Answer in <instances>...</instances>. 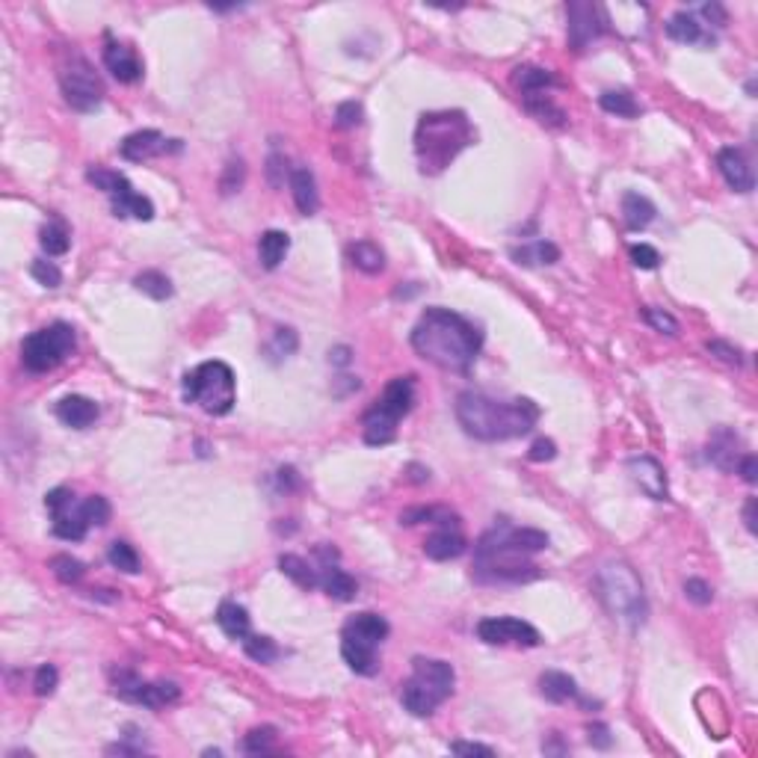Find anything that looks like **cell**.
<instances>
[{
    "label": "cell",
    "mask_w": 758,
    "mask_h": 758,
    "mask_svg": "<svg viewBox=\"0 0 758 758\" xmlns=\"http://www.w3.org/2000/svg\"><path fill=\"white\" fill-rule=\"evenodd\" d=\"M107 560H110L113 569L125 572V575H137L139 572V554L134 551V545H128L122 540H116L113 545H110Z\"/></svg>",
    "instance_id": "41"
},
{
    "label": "cell",
    "mask_w": 758,
    "mask_h": 758,
    "mask_svg": "<svg viewBox=\"0 0 758 758\" xmlns=\"http://www.w3.org/2000/svg\"><path fill=\"white\" fill-rule=\"evenodd\" d=\"M709 459H711L720 471L732 474V471L737 468V462H741V439H737L729 427L714 430V433H711V441H709Z\"/></svg>",
    "instance_id": "21"
},
{
    "label": "cell",
    "mask_w": 758,
    "mask_h": 758,
    "mask_svg": "<svg viewBox=\"0 0 758 758\" xmlns=\"http://www.w3.org/2000/svg\"><path fill=\"white\" fill-rule=\"evenodd\" d=\"M244 175H246L244 160H231V164L226 166V175H222V181H219V193L222 196L235 193V190L244 184Z\"/></svg>",
    "instance_id": "52"
},
{
    "label": "cell",
    "mask_w": 758,
    "mask_h": 758,
    "mask_svg": "<svg viewBox=\"0 0 758 758\" xmlns=\"http://www.w3.org/2000/svg\"><path fill=\"white\" fill-rule=\"evenodd\" d=\"M700 13L709 18L714 27H726V22H729V15H726V9H723L720 4H705Z\"/></svg>",
    "instance_id": "59"
},
{
    "label": "cell",
    "mask_w": 758,
    "mask_h": 758,
    "mask_svg": "<svg viewBox=\"0 0 758 758\" xmlns=\"http://www.w3.org/2000/svg\"><path fill=\"white\" fill-rule=\"evenodd\" d=\"M522 101H524V110H528V113L537 119V122H542V125H551V128H563L566 125V110L563 107H557L554 104V101L545 95V93H533V95H522Z\"/></svg>",
    "instance_id": "32"
},
{
    "label": "cell",
    "mask_w": 758,
    "mask_h": 758,
    "mask_svg": "<svg viewBox=\"0 0 758 758\" xmlns=\"http://www.w3.org/2000/svg\"><path fill=\"white\" fill-rule=\"evenodd\" d=\"M217 625L222 629V634L231 637V640H240L244 643L246 637L252 634V620L244 604L237 602H222L217 608Z\"/></svg>",
    "instance_id": "27"
},
{
    "label": "cell",
    "mask_w": 758,
    "mask_h": 758,
    "mask_svg": "<svg viewBox=\"0 0 758 758\" xmlns=\"http://www.w3.org/2000/svg\"><path fill=\"white\" fill-rule=\"evenodd\" d=\"M643 317L652 329L664 332V335H679V320L664 308H643Z\"/></svg>",
    "instance_id": "46"
},
{
    "label": "cell",
    "mask_w": 758,
    "mask_h": 758,
    "mask_svg": "<svg viewBox=\"0 0 758 758\" xmlns=\"http://www.w3.org/2000/svg\"><path fill=\"white\" fill-rule=\"evenodd\" d=\"M75 329L68 323H50V326L27 335L22 343V361L30 373H48L75 352Z\"/></svg>",
    "instance_id": "10"
},
{
    "label": "cell",
    "mask_w": 758,
    "mask_h": 758,
    "mask_svg": "<svg viewBox=\"0 0 758 758\" xmlns=\"http://www.w3.org/2000/svg\"><path fill=\"white\" fill-rule=\"evenodd\" d=\"M169 151H181V139H166L155 128L137 130V134L125 137L122 146H119V155H122L125 160H130V164H143V160H151L157 155H169Z\"/></svg>",
    "instance_id": "16"
},
{
    "label": "cell",
    "mask_w": 758,
    "mask_h": 758,
    "mask_svg": "<svg viewBox=\"0 0 758 758\" xmlns=\"http://www.w3.org/2000/svg\"><path fill=\"white\" fill-rule=\"evenodd\" d=\"M510 255L519 261L524 267H533V264H557L560 261V249L551 244V240H533L528 246H515Z\"/></svg>",
    "instance_id": "35"
},
{
    "label": "cell",
    "mask_w": 758,
    "mask_h": 758,
    "mask_svg": "<svg viewBox=\"0 0 758 758\" xmlns=\"http://www.w3.org/2000/svg\"><path fill=\"white\" fill-rule=\"evenodd\" d=\"M755 507H758L755 498L746 501V507H744V522H746V531H750V533L758 531V524H755Z\"/></svg>",
    "instance_id": "61"
},
{
    "label": "cell",
    "mask_w": 758,
    "mask_h": 758,
    "mask_svg": "<svg viewBox=\"0 0 758 758\" xmlns=\"http://www.w3.org/2000/svg\"><path fill=\"white\" fill-rule=\"evenodd\" d=\"M59 89H63L66 104L77 113H93L104 101V84H101L93 63L84 57H72L59 72Z\"/></svg>",
    "instance_id": "12"
},
{
    "label": "cell",
    "mask_w": 758,
    "mask_h": 758,
    "mask_svg": "<svg viewBox=\"0 0 758 758\" xmlns=\"http://www.w3.org/2000/svg\"><path fill=\"white\" fill-rule=\"evenodd\" d=\"M629 474H631V480L637 483V486L649 495L652 501H666V498H670L664 465L655 457H646V453H643V457H631L629 459Z\"/></svg>",
    "instance_id": "19"
},
{
    "label": "cell",
    "mask_w": 758,
    "mask_h": 758,
    "mask_svg": "<svg viewBox=\"0 0 758 758\" xmlns=\"http://www.w3.org/2000/svg\"><path fill=\"white\" fill-rule=\"evenodd\" d=\"M629 255L634 261V267H640V270H655L661 264V255H658V249L649 246V244H634L629 249Z\"/></svg>",
    "instance_id": "50"
},
{
    "label": "cell",
    "mask_w": 758,
    "mask_h": 758,
    "mask_svg": "<svg viewBox=\"0 0 758 758\" xmlns=\"http://www.w3.org/2000/svg\"><path fill=\"white\" fill-rule=\"evenodd\" d=\"M288 249H290V237L285 235V231H279V228L264 231V235H261V240H258L261 267H264V270H276L281 261H285Z\"/></svg>",
    "instance_id": "31"
},
{
    "label": "cell",
    "mask_w": 758,
    "mask_h": 758,
    "mask_svg": "<svg viewBox=\"0 0 758 758\" xmlns=\"http://www.w3.org/2000/svg\"><path fill=\"white\" fill-rule=\"evenodd\" d=\"M595 590H599L602 604L608 608L613 620H620L629 629H640L649 616V602H646L643 581L625 560H608L595 572Z\"/></svg>",
    "instance_id": "5"
},
{
    "label": "cell",
    "mask_w": 758,
    "mask_h": 758,
    "mask_svg": "<svg viewBox=\"0 0 758 758\" xmlns=\"http://www.w3.org/2000/svg\"><path fill=\"white\" fill-rule=\"evenodd\" d=\"M134 288L139 290V294H146L151 299H169L172 294H175V288H172V281L169 276H164L160 270H146V272H139V276L134 279Z\"/></svg>",
    "instance_id": "39"
},
{
    "label": "cell",
    "mask_w": 758,
    "mask_h": 758,
    "mask_svg": "<svg viewBox=\"0 0 758 758\" xmlns=\"http://www.w3.org/2000/svg\"><path fill=\"white\" fill-rule=\"evenodd\" d=\"M50 569H54L57 581H63V584H77L80 578H84L86 566L80 563V560H75L72 554H57V557L50 560Z\"/></svg>",
    "instance_id": "43"
},
{
    "label": "cell",
    "mask_w": 758,
    "mask_h": 758,
    "mask_svg": "<svg viewBox=\"0 0 758 758\" xmlns=\"http://www.w3.org/2000/svg\"><path fill=\"white\" fill-rule=\"evenodd\" d=\"M276 750V729L272 726H258L244 737V753L249 755H267Z\"/></svg>",
    "instance_id": "42"
},
{
    "label": "cell",
    "mask_w": 758,
    "mask_h": 758,
    "mask_svg": "<svg viewBox=\"0 0 758 758\" xmlns=\"http://www.w3.org/2000/svg\"><path fill=\"white\" fill-rule=\"evenodd\" d=\"M412 347L421 359L433 361L441 370L465 373L480 356L483 332L457 311L433 306L412 329Z\"/></svg>",
    "instance_id": "1"
},
{
    "label": "cell",
    "mask_w": 758,
    "mask_h": 758,
    "mask_svg": "<svg viewBox=\"0 0 758 758\" xmlns=\"http://www.w3.org/2000/svg\"><path fill=\"white\" fill-rule=\"evenodd\" d=\"M528 557L531 554L510 542V524L501 522L474 545V578L480 584H528L540 578V569Z\"/></svg>",
    "instance_id": "4"
},
{
    "label": "cell",
    "mask_w": 758,
    "mask_h": 758,
    "mask_svg": "<svg viewBox=\"0 0 758 758\" xmlns=\"http://www.w3.org/2000/svg\"><path fill=\"white\" fill-rule=\"evenodd\" d=\"M184 400L208 415H228L237 403V379L226 361H201L184 373Z\"/></svg>",
    "instance_id": "7"
},
{
    "label": "cell",
    "mask_w": 758,
    "mask_h": 758,
    "mask_svg": "<svg viewBox=\"0 0 758 758\" xmlns=\"http://www.w3.org/2000/svg\"><path fill=\"white\" fill-rule=\"evenodd\" d=\"M45 507L50 513V522H54V533L66 542H80L86 540V533L93 524L86 522L84 513V501L75 498L72 489L57 486L45 495Z\"/></svg>",
    "instance_id": "13"
},
{
    "label": "cell",
    "mask_w": 758,
    "mask_h": 758,
    "mask_svg": "<svg viewBox=\"0 0 758 758\" xmlns=\"http://www.w3.org/2000/svg\"><path fill=\"white\" fill-rule=\"evenodd\" d=\"M421 522L439 524V528H457L459 519H457V513H450L448 507H415L400 515V524H421Z\"/></svg>",
    "instance_id": "38"
},
{
    "label": "cell",
    "mask_w": 758,
    "mask_h": 758,
    "mask_svg": "<svg viewBox=\"0 0 758 758\" xmlns=\"http://www.w3.org/2000/svg\"><path fill=\"white\" fill-rule=\"evenodd\" d=\"M267 175H270V181H272V187H281V184H285V178L290 181V169H288V164H285V157H281V155H272V157L267 160Z\"/></svg>",
    "instance_id": "55"
},
{
    "label": "cell",
    "mask_w": 758,
    "mask_h": 758,
    "mask_svg": "<svg viewBox=\"0 0 758 758\" xmlns=\"http://www.w3.org/2000/svg\"><path fill=\"white\" fill-rule=\"evenodd\" d=\"M450 753H457V755H495L492 746L468 744V741H457V744H450Z\"/></svg>",
    "instance_id": "58"
},
{
    "label": "cell",
    "mask_w": 758,
    "mask_h": 758,
    "mask_svg": "<svg viewBox=\"0 0 758 758\" xmlns=\"http://www.w3.org/2000/svg\"><path fill=\"white\" fill-rule=\"evenodd\" d=\"M590 744L599 746V750H608V746L613 744L608 726H604V723H593V726H590Z\"/></svg>",
    "instance_id": "57"
},
{
    "label": "cell",
    "mask_w": 758,
    "mask_h": 758,
    "mask_svg": "<svg viewBox=\"0 0 758 758\" xmlns=\"http://www.w3.org/2000/svg\"><path fill=\"white\" fill-rule=\"evenodd\" d=\"M477 637L489 646H524V649H533V646L542 643L540 631L531 622L515 620V616H489V620H480Z\"/></svg>",
    "instance_id": "14"
},
{
    "label": "cell",
    "mask_w": 758,
    "mask_h": 758,
    "mask_svg": "<svg viewBox=\"0 0 758 758\" xmlns=\"http://www.w3.org/2000/svg\"><path fill=\"white\" fill-rule=\"evenodd\" d=\"M453 684H457V673L448 661L415 658L412 675L403 682L400 702L412 717H430L453 693Z\"/></svg>",
    "instance_id": "6"
},
{
    "label": "cell",
    "mask_w": 758,
    "mask_h": 758,
    "mask_svg": "<svg viewBox=\"0 0 758 758\" xmlns=\"http://www.w3.org/2000/svg\"><path fill=\"white\" fill-rule=\"evenodd\" d=\"M361 104H356V101H343V104L335 107V125L343 128V130H350V128H359L361 125Z\"/></svg>",
    "instance_id": "49"
},
{
    "label": "cell",
    "mask_w": 758,
    "mask_h": 758,
    "mask_svg": "<svg viewBox=\"0 0 758 758\" xmlns=\"http://www.w3.org/2000/svg\"><path fill=\"white\" fill-rule=\"evenodd\" d=\"M84 513H86V522L93 524V528H104L110 522V504L107 498H101V495H89L84 501Z\"/></svg>",
    "instance_id": "45"
},
{
    "label": "cell",
    "mask_w": 758,
    "mask_h": 758,
    "mask_svg": "<svg viewBox=\"0 0 758 758\" xmlns=\"http://www.w3.org/2000/svg\"><path fill=\"white\" fill-rule=\"evenodd\" d=\"M388 622L386 616L379 613H356L343 622L341 629V655L352 673L359 675H377L379 670V658L377 649L382 646V640L388 637Z\"/></svg>",
    "instance_id": "9"
},
{
    "label": "cell",
    "mask_w": 758,
    "mask_h": 758,
    "mask_svg": "<svg viewBox=\"0 0 758 758\" xmlns=\"http://www.w3.org/2000/svg\"><path fill=\"white\" fill-rule=\"evenodd\" d=\"M465 548H468V542H465V537L457 528H439L436 533H430L427 542H424V554L439 563L462 557Z\"/></svg>",
    "instance_id": "22"
},
{
    "label": "cell",
    "mask_w": 758,
    "mask_h": 758,
    "mask_svg": "<svg viewBox=\"0 0 758 758\" xmlns=\"http://www.w3.org/2000/svg\"><path fill=\"white\" fill-rule=\"evenodd\" d=\"M566 15H569V45L575 50H584L593 39H599L608 30L604 9L595 4H569Z\"/></svg>",
    "instance_id": "15"
},
{
    "label": "cell",
    "mask_w": 758,
    "mask_h": 758,
    "mask_svg": "<svg viewBox=\"0 0 758 758\" xmlns=\"http://www.w3.org/2000/svg\"><path fill=\"white\" fill-rule=\"evenodd\" d=\"M104 66L119 84H137V80L143 77V59L137 57L134 45L119 42V39H113L110 33L104 39Z\"/></svg>",
    "instance_id": "17"
},
{
    "label": "cell",
    "mask_w": 758,
    "mask_h": 758,
    "mask_svg": "<svg viewBox=\"0 0 758 758\" xmlns=\"http://www.w3.org/2000/svg\"><path fill=\"white\" fill-rule=\"evenodd\" d=\"M178 696H181V687L172 682H143L137 687V693L130 696V702L143 705V709H151V711H160V709H166V705L178 702Z\"/></svg>",
    "instance_id": "26"
},
{
    "label": "cell",
    "mask_w": 758,
    "mask_h": 758,
    "mask_svg": "<svg viewBox=\"0 0 758 758\" xmlns=\"http://www.w3.org/2000/svg\"><path fill=\"white\" fill-rule=\"evenodd\" d=\"M655 217H658V208L652 205V199L634 193V190L622 196V219L631 231H643L646 226H652Z\"/></svg>",
    "instance_id": "28"
},
{
    "label": "cell",
    "mask_w": 758,
    "mask_h": 758,
    "mask_svg": "<svg viewBox=\"0 0 758 758\" xmlns=\"http://www.w3.org/2000/svg\"><path fill=\"white\" fill-rule=\"evenodd\" d=\"M542 753H545V755H563V753H569V746H566V744L560 741V735H557V732H551L548 744L542 741Z\"/></svg>",
    "instance_id": "60"
},
{
    "label": "cell",
    "mask_w": 758,
    "mask_h": 758,
    "mask_svg": "<svg viewBox=\"0 0 758 758\" xmlns=\"http://www.w3.org/2000/svg\"><path fill=\"white\" fill-rule=\"evenodd\" d=\"M471 122L459 110H439V113H424L415 130V155L421 172L436 175L444 166H450L457 155L471 146Z\"/></svg>",
    "instance_id": "3"
},
{
    "label": "cell",
    "mask_w": 758,
    "mask_h": 758,
    "mask_svg": "<svg viewBox=\"0 0 758 758\" xmlns=\"http://www.w3.org/2000/svg\"><path fill=\"white\" fill-rule=\"evenodd\" d=\"M86 181L89 184H95L98 190H104V193L110 196V208H113L116 217H134V219H143V222L155 219V205H151V199L137 193L122 172L95 166V169L86 172Z\"/></svg>",
    "instance_id": "11"
},
{
    "label": "cell",
    "mask_w": 758,
    "mask_h": 758,
    "mask_svg": "<svg viewBox=\"0 0 758 758\" xmlns=\"http://www.w3.org/2000/svg\"><path fill=\"white\" fill-rule=\"evenodd\" d=\"M666 36L675 39L682 45H714V39L705 33V27L700 24V18L687 9H679L670 22H666Z\"/></svg>",
    "instance_id": "23"
},
{
    "label": "cell",
    "mask_w": 758,
    "mask_h": 758,
    "mask_svg": "<svg viewBox=\"0 0 758 758\" xmlns=\"http://www.w3.org/2000/svg\"><path fill=\"white\" fill-rule=\"evenodd\" d=\"M244 652L255 664H272V661L279 658L276 640H272V637H264V634H249L246 640H244Z\"/></svg>",
    "instance_id": "40"
},
{
    "label": "cell",
    "mask_w": 758,
    "mask_h": 758,
    "mask_svg": "<svg viewBox=\"0 0 758 758\" xmlns=\"http://www.w3.org/2000/svg\"><path fill=\"white\" fill-rule=\"evenodd\" d=\"M735 471L753 486V483L758 480V459H755V453H746V457H741V462H737Z\"/></svg>",
    "instance_id": "56"
},
{
    "label": "cell",
    "mask_w": 758,
    "mask_h": 758,
    "mask_svg": "<svg viewBox=\"0 0 758 758\" xmlns=\"http://www.w3.org/2000/svg\"><path fill=\"white\" fill-rule=\"evenodd\" d=\"M457 421L477 441H510L537 427L540 406L531 397L495 400L489 394L465 391L457 400Z\"/></svg>",
    "instance_id": "2"
},
{
    "label": "cell",
    "mask_w": 758,
    "mask_h": 758,
    "mask_svg": "<svg viewBox=\"0 0 758 758\" xmlns=\"http://www.w3.org/2000/svg\"><path fill=\"white\" fill-rule=\"evenodd\" d=\"M57 684H59V673H57V666L54 664H42L36 670V679H33V687H36V696H50L57 691Z\"/></svg>",
    "instance_id": "48"
},
{
    "label": "cell",
    "mask_w": 758,
    "mask_h": 758,
    "mask_svg": "<svg viewBox=\"0 0 758 758\" xmlns=\"http://www.w3.org/2000/svg\"><path fill=\"white\" fill-rule=\"evenodd\" d=\"M709 352L711 356H717L720 361H726V365H744V352L732 347V343H726V341H709Z\"/></svg>",
    "instance_id": "53"
},
{
    "label": "cell",
    "mask_w": 758,
    "mask_h": 758,
    "mask_svg": "<svg viewBox=\"0 0 758 758\" xmlns=\"http://www.w3.org/2000/svg\"><path fill=\"white\" fill-rule=\"evenodd\" d=\"M412 406H415V377H394L361 421L370 448H382L397 439V424L409 415Z\"/></svg>",
    "instance_id": "8"
},
{
    "label": "cell",
    "mask_w": 758,
    "mask_h": 758,
    "mask_svg": "<svg viewBox=\"0 0 758 758\" xmlns=\"http://www.w3.org/2000/svg\"><path fill=\"white\" fill-rule=\"evenodd\" d=\"M599 104H602L604 113H613V116H622V119L640 116V104H637V98L629 93V89H608V93H602Z\"/></svg>",
    "instance_id": "36"
},
{
    "label": "cell",
    "mask_w": 758,
    "mask_h": 758,
    "mask_svg": "<svg viewBox=\"0 0 758 758\" xmlns=\"http://www.w3.org/2000/svg\"><path fill=\"white\" fill-rule=\"evenodd\" d=\"M290 193H294V201L299 208V214H317L320 208V196H317V181H315V172L306 169V166H294L290 169Z\"/></svg>",
    "instance_id": "24"
},
{
    "label": "cell",
    "mask_w": 758,
    "mask_h": 758,
    "mask_svg": "<svg viewBox=\"0 0 758 758\" xmlns=\"http://www.w3.org/2000/svg\"><path fill=\"white\" fill-rule=\"evenodd\" d=\"M297 332L294 329H276L272 332V341L267 343V352H276V356H294L297 352Z\"/></svg>",
    "instance_id": "47"
},
{
    "label": "cell",
    "mask_w": 758,
    "mask_h": 758,
    "mask_svg": "<svg viewBox=\"0 0 758 758\" xmlns=\"http://www.w3.org/2000/svg\"><path fill=\"white\" fill-rule=\"evenodd\" d=\"M347 258L350 264L368 272V276H377V272L386 270V252H382L377 244H370V240H359V244H350L347 246Z\"/></svg>",
    "instance_id": "30"
},
{
    "label": "cell",
    "mask_w": 758,
    "mask_h": 758,
    "mask_svg": "<svg viewBox=\"0 0 758 758\" xmlns=\"http://www.w3.org/2000/svg\"><path fill=\"white\" fill-rule=\"evenodd\" d=\"M540 693H542L548 702H554V705L569 702V700H578V682H575L569 673L548 670V673L540 675Z\"/></svg>",
    "instance_id": "29"
},
{
    "label": "cell",
    "mask_w": 758,
    "mask_h": 758,
    "mask_svg": "<svg viewBox=\"0 0 758 758\" xmlns=\"http://www.w3.org/2000/svg\"><path fill=\"white\" fill-rule=\"evenodd\" d=\"M30 272H33V279L39 281L42 288H59L63 285V272H59V267L54 264V261H45V258H39L30 264Z\"/></svg>",
    "instance_id": "44"
},
{
    "label": "cell",
    "mask_w": 758,
    "mask_h": 758,
    "mask_svg": "<svg viewBox=\"0 0 758 758\" xmlns=\"http://www.w3.org/2000/svg\"><path fill=\"white\" fill-rule=\"evenodd\" d=\"M409 474H412V480H415V483L430 480V471H427V468H421V465H409Z\"/></svg>",
    "instance_id": "63"
},
{
    "label": "cell",
    "mask_w": 758,
    "mask_h": 758,
    "mask_svg": "<svg viewBox=\"0 0 758 758\" xmlns=\"http://www.w3.org/2000/svg\"><path fill=\"white\" fill-rule=\"evenodd\" d=\"M684 595H687V599H691L693 604H700V608H705V604H711L714 590L709 587V581H702V578H687V581H684Z\"/></svg>",
    "instance_id": "51"
},
{
    "label": "cell",
    "mask_w": 758,
    "mask_h": 758,
    "mask_svg": "<svg viewBox=\"0 0 758 758\" xmlns=\"http://www.w3.org/2000/svg\"><path fill=\"white\" fill-rule=\"evenodd\" d=\"M279 569L285 572L294 584H299V587H306V590L320 587V575H317V569H315V566H311L308 560H302L299 554H281V557H279Z\"/></svg>",
    "instance_id": "34"
},
{
    "label": "cell",
    "mask_w": 758,
    "mask_h": 758,
    "mask_svg": "<svg viewBox=\"0 0 758 758\" xmlns=\"http://www.w3.org/2000/svg\"><path fill=\"white\" fill-rule=\"evenodd\" d=\"M717 169H720L723 181L735 190V193H753L755 190V175H753L750 164H746L741 148L726 146L717 151Z\"/></svg>",
    "instance_id": "18"
},
{
    "label": "cell",
    "mask_w": 758,
    "mask_h": 758,
    "mask_svg": "<svg viewBox=\"0 0 758 758\" xmlns=\"http://www.w3.org/2000/svg\"><path fill=\"white\" fill-rule=\"evenodd\" d=\"M513 84L519 86L522 95H533V93H545V89H551L557 80L548 72V68H540V66H519L513 72Z\"/></svg>",
    "instance_id": "33"
},
{
    "label": "cell",
    "mask_w": 758,
    "mask_h": 758,
    "mask_svg": "<svg viewBox=\"0 0 758 758\" xmlns=\"http://www.w3.org/2000/svg\"><path fill=\"white\" fill-rule=\"evenodd\" d=\"M317 575H320V590L332 595V599H338V602H352L356 599V578L352 575H347L343 569H338L335 563H323L317 566Z\"/></svg>",
    "instance_id": "25"
},
{
    "label": "cell",
    "mask_w": 758,
    "mask_h": 758,
    "mask_svg": "<svg viewBox=\"0 0 758 758\" xmlns=\"http://www.w3.org/2000/svg\"><path fill=\"white\" fill-rule=\"evenodd\" d=\"M39 244H42V249L48 252V258H59V255H66L68 246H72V237H68V228L63 222L54 219L39 231Z\"/></svg>",
    "instance_id": "37"
},
{
    "label": "cell",
    "mask_w": 758,
    "mask_h": 758,
    "mask_svg": "<svg viewBox=\"0 0 758 758\" xmlns=\"http://www.w3.org/2000/svg\"><path fill=\"white\" fill-rule=\"evenodd\" d=\"M350 347H335V350H329V361L332 365H338V368H343V365H350Z\"/></svg>",
    "instance_id": "62"
},
{
    "label": "cell",
    "mask_w": 758,
    "mask_h": 758,
    "mask_svg": "<svg viewBox=\"0 0 758 758\" xmlns=\"http://www.w3.org/2000/svg\"><path fill=\"white\" fill-rule=\"evenodd\" d=\"M98 412V403L84 397V394H68L57 403V418L72 430H86L89 424H95Z\"/></svg>",
    "instance_id": "20"
},
{
    "label": "cell",
    "mask_w": 758,
    "mask_h": 758,
    "mask_svg": "<svg viewBox=\"0 0 758 758\" xmlns=\"http://www.w3.org/2000/svg\"><path fill=\"white\" fill-rule=\"evenodd\" d=\"M554 457H557V444H554L551 439H537L528 450L531 462H551Z\"/></svg>",
    "instance_id": "54"
}]
</instances>
